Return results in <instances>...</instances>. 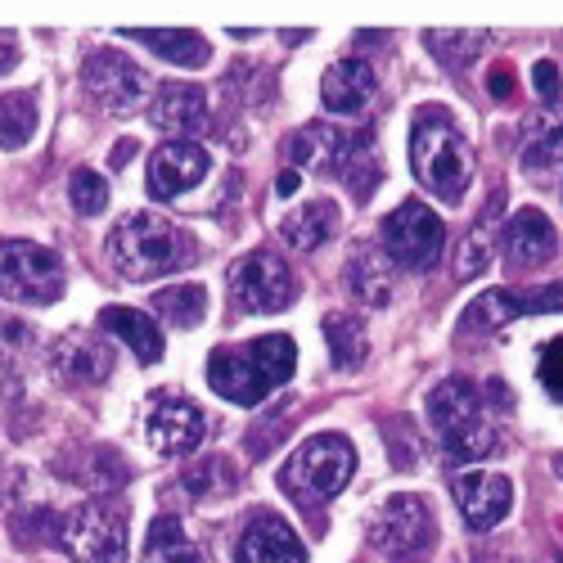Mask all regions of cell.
<instances>
[{
    "mask_svg": "<svg viewBox=\"0 0 563 563\" xmlns=\"http://www.w3.org/2000/svg\"><path fill=\"white\" fill-rule=\"evenodd\" d=\"M298 347L289 334H262L240 347H217L208 356V384L234 406H262L275 388L294 379Z\"/></svg>",
    "mask_w": 563,
    "mask_h": 563,
    "instance_id": "6da1fadb",
    "label": "cell"
},
{
    "mask_svg": "<svg viewBox=\"0 0 563 563\" xmlns=\"http://www.w3.org/2000/svg\"><path fill=\"white\" fill-rule=\"evenodd\" d=\"M410 167L415 180L446 203H464V190L474 180V150L460 131L455 113L442 104H424L410 126Z\"/></svg>",
    "mask_w": 563,
    "mask_h": 563,
    "instance_id": "7a4b0ae2",
    "label": "cell"
},
{
    "mask_svg": "<svg viewBox=\"0 0 563 563\" xmlns=\"http://www.w3.org/2000/svg\"><path fill=\"white\" fill-rule=\"evenodd\" d=\"M429 424L442 438L451 464H483L500 451V429L487 410L483 388L460 379V374H451L429 393Z\"/></svg>",
    "mask_w": 563,
    "mask_h": 563,
    "instance_id": "3957f363",
    "label": "cell"
},
{
    "mask_svg": "<svg viewBox=\"0 0 563 563\" xmlns=\"http://www.w3.org/2000/svg\"><path fill=\"white\" fill-rule=\"evenodd\" d=\"M109 257L126 279H158L195 262V240L163 212H131L109 234Z\"/></svg>",
    "mask_w": 563,
    "mask_h": 563,
    "instance_id": "277c9868",
    "label": "cell"
},
{
    "mask_svg": "<svg viewBox=\"0 0 563 563\" xmlns=\"http://www.w3.org/2000/svg\"><path fill=\"white\" fill-rule=\"evenodd\" d=\"M356 474V451L343 433H316L307 438L289 464L279 468V487L285 496H294L302 509H316L324 500H334Z\"/></svg>",
    "mask_w": 563,
    "mask_h": 563,
    "instance_id": "5b68a950",
    "label": "cell"
},
{
    "mask_svg": "<svg viewBox=\"0 0 563 563\" xmlns=\"http://www.w3.org/2000/svg\"><path fill=\"white\" fill-rule=\"evenodd\" d=\"M0 298L23 302V307H51L64 298V262L59 253L27 244V240H5L0 244Z\"/></svg>",
    "mask_w": 563,
    "mask_h": 563,
    "instance_id": "8992f818",
    "label": "cell"
},
{
    "mask_svg": "<svg viewBox=\"0 0 563 563\" xmlns=\"http://www.w3.org/2000/svg\"><path fill=\"white\" fill-rule=\"evenodd\" d=\"M379 240H384V253H388L393 266H401V271H433L442 249H446V225H442V217L429 203L406 199L397 212L384 217Z\"/></svg>",
    "mask_w": 563,
    "mask_h": 563,
    "instance_id": "52a82bcc",
    "label": "cell"
},
{
    "mask_svg": "<svg viewBox=\"0 0 563 563\" xmlns=\"http://www.w3.org/2000/svg\"><path fill=\"white\" fill-rule=\"evenodd\" d=\"M55 541L77 563H126V523L118 509H109L100 500L73 505L55 523Z\"/></svg>",
    "mask_w": 563,
    "mask_h": 563,
    "instance_id": "ba28073f",
    "label": "cell"
},
{
    "mask_svg": "<svg viewBox=\"0 0 563 563\" xmlns=\"http://www.w3.org/2000/svg\"><path fill=\"white\" fill-rule=\"evenodd\" d=\"M230 298L240 311L271 316V311H285L298 298V279L275 253H249L230 266Z\"/></svg>",
    "mask_w": 563,
    "mask_h": 563,
    "instance_id": "9c48e42d",
    "label": "cell"
},
{
    "mask_svg": "<svg viewBox=\"0 0 563 563\" xmlns=\"http://www.w3.org/2000/svg\"><path fill=\"white\" fill-rule=\"evenodd\" d=\"M90 100L109 113H131L145 104V90H150V77L131 55L122 51H96L86 59V73H81Z\"/></svg>",
    "mask_w": 563,
    "mask_h": 563,
    "instance_id": "30bf717a",
    "label": "cell"
},
{
    "mask_svg": "<svg viewBox=\"0 0 563 563\" xmlns=\"http://www.w3.org/2000/svg\"><path fill=\"white\" fill-rule=\"evenodd\" d=\"M429 537H433V514L410 492L393 496L369 523V545L384 550V554H415V550L429 545Z\"/></svg>",
    "mask_w": 563,
    "mask_h": 563,
    "instance_id": "8fae6325",
    "label": "cell"
},
{
    "mask_svg": "<svg viewBox=\"0 0 563 563\" xmlns=\"http://www.w3.org/2000/svg\"><path fill=\"white\" fill-rule=\"evenodd\" d=\"M451 496L464 514V523L474 528V532H492L509 505H514V483L505 474H487V468H468V474H460L451 483Z\"/></svg>",
    "mask_w": 563,
    "mask_h": 563,
    "instance_id": "7c38bea8",
    "label": "cell"
},
{
    "mask_svg": "<svg viewBox=\"0 0 563 563\" xmlns=\"http://www.w3.org/2000/svg\"><path fill=\"white\" fill-rule=\"evenodd\" d=\"M145 438L158 455H185L203 442V410L190 397H154Z\"/></svg>",
    "mask_w": 563,
    "mask_h": 563,
    "instance_id": "4fadbf2b",
    "label": "cell"
},
{
    "mask_svg": "<svg viewBox=\"0 0 563 563\" xmlns=\"http://www.w3.org/2000/svg\"><path fill=\"white\" fill-rule=\"evenodd\" d=\"M212 158L203 145L195 140H167L163 150H154L150 158V195L154 199H176L185 190H195V185L208 176Z\"/></svg>",
    "mask_w": 563,
    "mask_h": 563,
    "instance_id": "5bb4252c",
    "label": "cell"
},
{
    "mask_svg": "<svg viewBox=\"0 0 563 563\" xmlns=\"http://www.w3.org/2000/svg\"><path fill=\"white\" fill-rule=\"evenodd\" d=\"M234 563H307L298 532L271 509H257L234 545Z\"/></svg>",
    "mask_w": 563,
    "mask_h": 563,
    "instance_id": "9a60e30c",
    "label": "cell"
},
{
    "mask_svg": "<svg viewBox=\"0 0 563 563\" xmlns=\"http://www.w3.org/2000/svg\"><path fill=\"white\" fill-rule=\"evenodd\" d=\"M51 369L59 374L64 384H104L109 374H113V352L96 339H86V334H64L55 347H51Z\"/></svg>",
    "mask_w": 563,
    "mask_h": 563,
    "instance_id": "2e32d148",
    "label": "cell"
},
{
    "mask_svg": "<svg viewBox=\"0 0 563 563\" xmlns=\"http://www.w3.org/2000/svg\"><path fill=\"white\" fill-rule=\"evenodd\" d=\"M150 118H154L158 131H172L180 140L190 131H203L208 126V96H203V86H190V81L158 86V100H154Z\"/></svg>",
    "mask_w": 563,
    "mask_h": 563,
    "instance_id": "e0dca14e",
    "label": "cell"
},
{
    "mask_svg": "<svg viewBox=\"0 0 563 563\" xmlns=\"http://www.w3.org/2000/svg\"><path fill=\"white\" fill-rule=\"evenodd\" d=\"M500 244L509 253V262H519V266H541L554 257L559 249V234L550 225V217L541 208H523V212H514V221L500 230Z\"/></svg>",
    "mask_w": 563,
    "mask_h": 563,
    "instance_id": "ac0fdd59",
    "label": "cell"
},
{
    "mask_svg": "<svg viewBox=\"0 0 563 563\" xmlns=\"http://www.w3.org/2000/svg\"><path fill=\"white\" fill-rule=\"evenodd\" d=\"M393 262L384 249H374V244H361L352 249L347 257V294L361 302V307H388L393 302Z\"/></svg>",
    "mask_w": 563,
    "mask_h": 563,
    "instance_id": "d6986e66",
    "label": "cell"
},
{
    "mask_svg": "<svg viewBox=\"0 0 563 563\" xmlns=\"http://www.w3.org/2000/svg\"><path fill=\"white\" fill-rule=\"evenodd\" d=\"M374 100V68L365 59H339L320 77V104L330 113H361Z\"/></svg>",
    "mask_w": 563,
    "mask_h": 563,
    "instance_id": "ffe728a7",
    "label": "cell"
},
{
    "mask_svg": "<svg viewBox=\"0 0 563 563\" xmlns=\"http://www.w3.org/2000/svg\"><path fill=\"white\" fill-rule=\"evenodd\" d=\"M100 330L109 339L126 343L140 365H158L163 361V330L154 324V316H145V311H135V307H104L100 311Z\"/></svg>",
    "mask_w": 563,
    "mask_h": 563,
    "instance_id": "44dd1931",
    "label": "cell"
},
{
    "mask_svg": "<svg viewBox=\"0 0 563 563\" xmlns=\"http://www.w3.org/2000/svg\"><path fill=\"white\" fill-rule=\"evenodd\" d=\"M500 212H505V190H492L487 208L478 212L474 230L464 234V244H460V253H455V275H460V279L487 271V262H492V253H496V244H500V230H505V225H500Z\"/></svg>",
    "mask_w": 563,
    "mask_h": 563,
    "instance_id": "7402d4cb",
    "label": "cell"
},
{
    "mask_svg": "<svg viewBox=\"0 0 563 563\" xmlns=\"http://www.w3.org/2000/svg\"><path fill=\"white\" fill-rule=\"evenodd\" d=\"M289 158L298 163L294 172H311V176H324V172H339V163L347 158L343 154V135L339 126H324V122H307L298 126V135L289 140Z\"/></svg>",
    "mask_w": 563,
    "mask_h": 563,
    "instance_id": "603a6c76",
    "label": "cell"
},
{
    "mask_svg": "<svg viewBox=\"0 0 563 563\" xmlns=\"http://www.w3.org/2000/svg\"><path fill=\"white\" fill-rule=\"evenodd\" d=\"M334 230H339V208L330 199H316V203L294 208L285 221H279V240H285L294 253H311L330 240Z\"/></svg>",
    "mask_w": 563,
    "mask_h": 563,
    "instance_id": "cb8c5ba5",
    "label": "cell"
},
{
    "mask_svg": "<svg viewBox=\"0 0 563 563\" xmlns=\"http://www.w3.org/2000/svg\"><path fill=\"white\" fill-rule=\"evenodd\" d=\"M126 41H140L145 51H154L158 59L167 64H180V68H203L208 64V41L199 32H163V27H126L122 32Z\"/></svg>",
    "mask_w": 563,
    "mask_h": 563,
    "instance_id": "d4e9b609",
    "label": "cell"
},
{
    "mask_svg": "<svg viewBox=\"0 0 563 563\" xmlns=\"http://www.w3.org/2000/svg\"><path fill=\"white\" fill-rule=\"evenodd\" d=\"M150 307L158 320L172 324V330H195V324H203V316H208V289L203 285H172V289H158Z\"/></svg>",
    "mask_w": 563,
    "mask_h": 563,
    "instance_id": "484cf974",
    "label": "cell"
},
{
    "mask_svg": "<svg viewBox=\"0 0 563 563\" xmlns=\"http://www.w3.org/2000/svg\"><path fill=\"white\" fill-rule=\"evenodd\" d=\"M528 316V298L519 289H487L464 311V330H500V324Z\"/></svg>",
    "mask_w": 563,
    "mask_h": 563,
    "instance_id": "4316f807",
    "label": "cell"
},
{
    "mask_svg": "<svg viewBox=\"0 0 563 563\" xmlns=\"http://www.w3.org/2000/svg\"><path fill=\"white\" fill-rule=\"evenodd\" d=\"M36 135V96L32 90H5L0 96V150H23Z\"/></svg>",
    "mask_w": 563,
    "mask_h": 563,
    "instance_id": "83f0119b",
    "label": "cell"
},
{
    "mask_svg": "<svg viewBox=\"0 0 563 563\" xmlns=\"http://www.w3.org/2000/svg\"><path fill=\"white\" fill-rule=\"evenodd\" d=\"M140 563H203V559L176 519H154L150 537H145V559Z\"/></svg>",
    "mask_w": 563,
    "mask_h": 563,
    "instance_id": "f1b7e54d",
    "label": "cell"
},
{
    "mask_svg": "<svg viewBox=\"0 0 563 563\" xmlns=\"http://www.w3.org/2000/svg\"><path fill=\"white\" fill-rule=\"evenodd\" d=\"M324 343H330V356L339 369H356L365 361V330H361V316L352 311H334L324 316Z\"/></svg>",
    "mask_w": 563,
    "mask_h": 563,
    "instance_id": "f546056e",
    "label": "cell"
},
{
    "mask_svg": "<svg viewBox=\"0 0 563 563\" xmlns=\"http://www.w3.org/2000/svg\"><path fill=\"white\" fill-rule=\"evenodd\" d=\"M343 163H347V167H343V180H347V190H352L356 199H369L374 190H379L384 163H379V150H374V135H365L361 145H356V154L343 158Z\"/></svg>",
    "mask_w": 563,
    "mask_h": 563,
    "instance_id": "4dcf8cb0",
    "label": "cell"
},
{
    "mask_svg": "<svg viewBox=\"0 0 563 563\" xmlns=\"http://www.w3.org/2000/svg\"><path fill=\"white\" fill-rule=\"evenodd\" d=\"M68 199L81 217H96L109 208V180L100 172H90V167H77L73 180H68Z\"/></svg>",
    "mask_w": 563,
    "mask_h": 563,
    "instance_id": "1f68e13d",
    "label": "cell"
},
{
    "mask_svg": "<svg viewBox=\"0 0 563 563\" xmlns=\"http://www.w3.org/2000/svg\"><path fill=\"white\" fill-rule=\"evenodd\" d=\"M523 163H528V172H554V167H563V122L545 126L541 140H532Z\"/></svg>",
    "mask_w": 563,
    "mask_h": 563,
    "instance_id": "d6a6232c",
    "label": "cell"
},
{
    "mask_svg": "<svg viewBox=\"0 0 563 563\" xmlns=\"http://www.w3.org/2000/svg\"><path fill=\"white\" fill-rule=\"evenodd\" d=\"M537 374H541V388H545L554 401H563V334H559V339H550V343L541 347Z\"/></svg>",
    "mask_w": 563,
    "mask_h": 563,
    "instance_id": "836d02e7",
    "label": "cell"
},
{
    "mask_svg": "<svg viewBox=\"0 0 563 563\" xmlns=\"http://www.w3.org/2000/svg\"><path fill=\"white\" fill-rule=\"evenodd\" d=\"M32 347V330L10 316H0V365H14V356H23Z\"/></svg>",
    "mask_w": 563,
    "mask_h": 563,
    "instance_id": "e575fe53",
    "label": "cell"
},
{
    "mask_svg": "<svg viewBox=\"0 0 563 563\" xmlns=\"http://www.w3.org/2000/svg\"><path fill=\"white\" fill-rule=\"evenodd\" d=\"M532 86H537V96H541V100H550V104H554V100L563 96V81H559V68H554L550 59H541V64L532 68Z\"/></svg>",
    "mask_w": 563,
    "mask_h": 563,
    "instance_id": "d590c367",
    "label": "cell"
},
{
    "mask_svg": "<svg viewBox=\"0 0 563 563\" xmlns=\"http://www.w3.org/2000/svg\"><path fill=\"white\" fill-rule=\"evenodd\" d=\"M487 86H492V96H496V100H509V96H514V68H509V64H492Z\"/></svg>",
    "mask_w": 563,
    "mask_h": 563,
    "instance_id": "8d00e7d4",
    "label": "cell"
},
{
    "mask_svg": "<svg viewBox=\"0 0 563 563\" xmlns=\"http://www.w3.org/2000/svg\"><path fill=\"white\" fill-rule=\"evenodd\" d=\"M19 64V36L14 32H0V73H10Z\"/></svg>",
    "mask_w": 563,
    "mask_h": 563,
    "instance_id": "74e56055",
    "label": "cell"
},
{
    "mask_svg": "<svg viewBox=\"0 0 563 563\" xmlns=\"http://www.w3.org/2000/svg\"><path fill=\"white\" fill-rule=\"evenodd\" d=\"M298 185H302V176H298L294 167L275 176V190H279V195H285V199H289V195H298Z\"/></svg>",
    "mask_w": 563,
    "mask_h": 563,
    "instance_id": "f35d334b",
    "label": "cell"
},
{
    "mask_svg": "<svg viewBox=\"0 0 563 563\" xmlns=\"http://www.w3.org/2000/svg\"><path fill=\"white\" fill-rule=\"evenodd\" d=\"M311 32H285V45H302Z\"/></svg>",
    "mask_w": 563,
    "mask_h": 563,
    "instance_id": "ab89813d",
    "label": "cell"
}]
</instances>
